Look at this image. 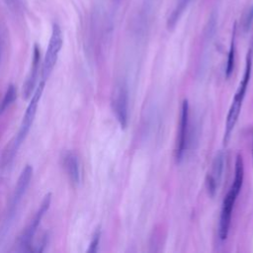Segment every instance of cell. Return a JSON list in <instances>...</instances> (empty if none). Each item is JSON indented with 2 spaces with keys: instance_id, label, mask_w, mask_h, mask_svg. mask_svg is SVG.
<instances>
[{
  "instance_id": "9",
  "label": "cell",
  "mask_w": 253,
  "mask_h": 253,
  "mask_svg": "<svg viewBox=\"0 0 253 253\" xmlns=\"http://www.w3.org/2000/svg\"><path fill=\"white\" fill-rule=\"evenodd\" d=\"M223 166H224V156L222 152H218L213 159V162L211 165V171L208 173L206 177V188L211 197H214L217 191V188L222 176Z\"/></svg>"
},
{
  "instance_id": "5",
  "label": "cell",
  "mask_w": 253,
  "mask_h": 253,
  "mask_svg": "<svg viewBox=\"0 0 253 253\" xmlns=\"http://www.w3.org/2000/svg\"><path fill=\"white\" fill-rule=\"evenodd\" d=\"M32 176H33V167L31 165H27L19 179H18V182H17V185H16V188H15V191H14V195L12 197V201H11V205L9 207V210H8V213L6 215V219L4 221V225H5V229L4 230H7L8 227H9V224L10 222L12 221L15 213H16V210L21 202V200L23 199L29 185H30V182L32 180Z\"/></svg>"
},
{
  "instance_id": "7",
  "label": "cell",
  "mask_w": 253,
  "mask_h": 253,
  "mask_svg": "<svg viewBox=\"0 0 253 253\" xmlns=\"http://www.w3.org/2000/svg\"><path fill=\"white\" fill-rule=\"evenodd\" d=\"M188 133H189V103L188 100H184L181 108V116H180V124H179V132L177 135L176 142V159L180 162L186 149L188 147Z\"/></svg>"
},
{
  "instance_id": "2",
  "label": "cell",
  "mask_w": 253,
  "mask_h": 253,
  "mask_svg": "<svg viewBox=\"0 0 253 253\" xmlns=\"http://www.w3.org/2000/svg\"><path fill=\"white\" fill-rule=\"evenodd\" d=\"M43 88H44V81H41L40 85L34 91L32 97H31V101H30V103L28 105V108L26 110V113L24 115L19 132H18V134L15 138V142L12 145V149L10 151H8V154H10V159L13 158L15 152L17 151V149L19 148L21 143L26 138V136H27L32 125H33V122H34V119H35V116H36V113H37V109H38V106H39Z\"/></svg>"
},
{
  "instance_id": "17",
  "label": "cell",
  "mask_w": 253,
  "mask_h": 253,
  "mask_svg": "<svg viewBox=\"0 0 253 253\" xmlns=\"http://www.w3.org/2000/svg\"><path fill=\"white\" fill-rule=\"evenodd\" d=\"M252 18H253V8L248 11L246 20H244V27H245V29H248L250 27V23L252 21Z\"/></svg>"
},
{
  "instance_id": "4",
  "label": "cell",
  "mask_w": 253,
  "mask_h": 253,
  "mask_svg": "<svg viewBox=\"0 0 253 253\" xmlns=\"http://www.w3.org/2000/svg\"><path fill=\"white\" fill-rule=\"evenodd\" d=\"M113 112L122 126L126 128L128 121V91L124 82H118L112 93Z\"/></svg>"
},
{
  "instance_id": "11",
  "label": "cell",
  "mask_w": 253,
  "mask_h": 253,
  "mask_svg": "<svg viewBox=\"0 0 253 253\" xmlns=\"http://www.w3.org/2000/svg\"><path fill=\"white\" fill-rule=\"evenodd\" d=\"M63 165L70 181L73 184H79L81 174L78 157L72 152H67L63 158Z\"/></svg>"
},
{
  "instance_id": "3",
  "label": "cell",
  "mask_w": 253,
  "mask_h": 253,
  "mask_svg": "<svg viewBox=\"0 0 253 253\" xmlns=\"http://www.w3.org/2000/svg\"><path fill=\"white\" fill-rule=\"evenodd\" d=\"M62 42H63V40H62L61 29L57 24H53L48 46H47V49H46V52L44 55V59H43V63H42V81H44V82L50 76L51 71L56 63L58 53L62 46Z\"/></svg>"
},
{
  "instance_id": "10",
  "label": "cell",
  "mask_w": 253,
  "mask_h": 253,
  "mask_svg": "<svg viewBox=\"0 0 253 253\" xmlns=\"http://www.w3.org/2000/svg\"><path fill=\"white\" fill-rule=\"evenodd\" d=\"M40 63H41L40 47L38 46V44H35L34 50H33V59H32L31 69L23 87V98L25 100H28L29 98H31L35 91V86L37 83L39 69H40Z\"/></svg>"
},
{
  "instance_id": "8",
  "label": "cell",
  "mask_w": 253,
  "mask_h": 253,
  "mask_svg": "<svg viewBox=\"0 0 253 253\" xmlns=\"http://www.w3.org/2000/svg\"><path fill=\"white\" fill-rule=\"evenodd\" d=\"M237 196L238 194H236L231 189H229L228 193L223 199L221 211H220L219 226H218V237L220 240H225L228 236L232 210H233L234 203L236 201Z\"/></svg>"
},
{
  "instance_id": "6",
  "label": "cell",
  "mask_w": 253,
  "mask_h": 253,
  "mask_svg": "<svg viewBox=\"0 0 253 253\" xmlns=\"http://www.w3.org/2000/svg\"><path fill=\"white\" fill-rule=\"evenodd\" d=\"M50 202H51V195L50 194L45 195V197L42 200V202L40 206V209L38 210L37 213L35 214L33 220H31L30 224L27 226V228L23 232V234L20 238V246L23 250H30L32 240L39 228V225H40L43 215L49 209Z\"/></svg>"
},
{
  "instance_id": "15",
  "label": "cell",
  "mask_w": 253,
  "mask_h": 253,
  "mask_svg": "<svg viewBox=\"0 0 253 253\" xmlns=\"http://www.w3.org/2000/svg\"><path fill=\"white\" fill-rule=\"evenodd\" d=\"M17 98V90L16 87L13 84H10L6 90V93L4 95V98L2 100V103L0 105V113L7 110L16 100Z\"/></svg>"
},
{
  "instance_id": "12",
  "label": "cell",
  "mask_w": 253,
  "mask_h": 253,
  "mask_svg": "<svg viewBox=\"0 0 253 253\" xmlns=\"http://www.w3.org/2000/svg\"><path fill=\"white\" fill-rule=\"evenodd\" d=\"M243 177H244V163H243L242 156L240 154H238L236 156V160H235L234 179H233V183L230 187V189L233 192H235L236 194H239V192L241 190L242 183H243Z\"/></svg>"
},
{
  "instance_id": "1",
  "label": "cell",
  "mask_w": 253,
  "mask_h": 253,
  "mask_svg": "<svg viewBox=\"0 0 253 253\" xmlns=\"http://www.w3.org/2000/svg\"><path fill=\"white\" fill-rule=\"evenodd\" d=\"M251 68H252V52H251V50H249L247 53V57H246V65H245L243 77L239 83L237 90H236V93L234 95V98L232 100V103L230 105V108H229V111H228V114L226 117L225 130H224V136H223L224 144H226L228 142L231 132H232V130L236 125V122L238 120L240 110L242 107V102L245 97L247 85L250 80Z\"/></svg>"
},
{
  "instance_id": "18",
  "label": "cell",
  "mask_w": 253,
  "mask_h": 253,
  "mask_svg": "<svg viewBox=\"0 0 253 253\" xmlns=\"http://www.w3.org/2000/svg\"><path fill=\"white\" fill-rule=\"evenodd\" d=\"M252 153H253V150H252Z\"/></svg>"
},
{
  "instance_id": "13",
  "label": "cell",
  "mask_w": 253,
  "mask_h": 253,
  "mask_svg": "<svg viewBox=\"0 0 253 253\" xmlns=\"http://www.w3.org/2000/svg\"><path fill=\"white\" fill-rule=\"evenodd\" d=\"M192 0H177L174 9L172 10V13L170 14L168 21H167V27L169 29H172L176 23L178 22V20L180 19V17L182 16V14L184 13V11L187 9L189 3Z\"/></svg>"
},
{
  "instance_id": "16",
  "label": "cell",
  "mask_w": 253,
  "mask_h": 253,
  "mask_svg": "<svg viewBox=\"0 0 253 253\" xmlns=\"http://www.w3.org/2000/svg\"><path fill=\"white\" fill-rule=\"evenodd\" d=\"M100 237H101V231L100 230H97L94 235H93V238L90 242V245H89V248H88V252L89 253H94L97 251L98 249V246H99V242H100Z\"/></svg>"
},
{
  "instance_id": "14",
  "label": "cell",
  "mask_w": 253,
  "mask_h": 253,
  "mask_svg": "<svg viewBox=\"0 0 253 253\" xmlns=\"http://www.w3.org/2000/svg\"><path fill=\"white\" fill-rule=\"evenodd\" d=\"M235 35H236V24L233 26V32H232V38L230 42V47L228 51V56H227V61H226V66H225V77L228 78L234 67V58H235Z\"/></svg>"
}]
</instances>
